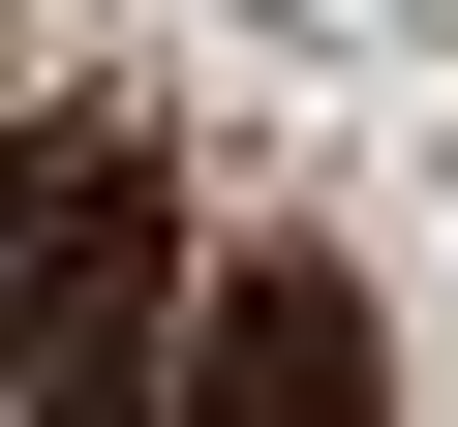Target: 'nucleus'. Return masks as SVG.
Instances as JSON below:
<instances>
[{
  "instance_id": "nucleus-1",
  "label": "nucleus",
  "mask_w": 458,
  "mask_h": 427,
  "mask_svg": "<svg viewBox=\"0 0 458 427\" xmlns=\"http://www.w3.org/2000/svg\"><path fill=\"white\" fill-rule=\"evenodd\" d=\"M153 366H183V214H153V153H92L62 245L0 275V427H153Z\"/></svg>"
},
{
  "instance_id": "nucleus-2",
  "label": "nucleus",
  "mask_w": 458,
  "mask_h": 427,
  "mask_svg": "<svg viewBox=\"0 0 458 427\" xmlns=\"http://www.w3.org/2000/svg\"><path fill=\"white\" fill-rule=\"evenodd\" d=\"M153 427H397V336H367V275H336V245H245V275L183 306Z\"/></svg>"
}]
</instances>
